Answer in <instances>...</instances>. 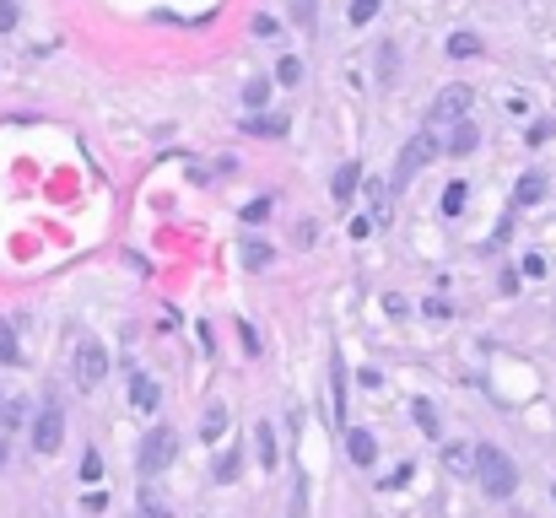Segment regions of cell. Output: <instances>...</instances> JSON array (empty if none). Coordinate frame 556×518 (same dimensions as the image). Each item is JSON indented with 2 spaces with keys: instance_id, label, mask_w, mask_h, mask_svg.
Returning <instances> with one entry per match:
<instances>
[{
  "instance_id": "cell-1",
  "label": "cell",
  "mask_w": 556,
  "mask_h": 518,
  "mask_svg": "<svg viewBox=\"0 0 556 518\" xmlns=\"http://www.w3.org/2000/svg\"><path fill=\"white\" fill-rule=\"evenodd\" d=\"M476 470H481V486H487V497H514V486H519V465H514L503 449L481 443V449H476Z\"/></svg>"
},
{
  "instance_id": "cell-2",
  "label": "cell",
  "mask_w": 556,
  "mask_h": 518,
  "mask_svg": "<svg viewBox=\"0 0 556 518\" xmlns=\"http://www.w3.org/2000/svg\"><path fill=\"white\" fill-rule=\"evenodd\" d=\"M433 157H438V135H433V130L411 135V141H406V151H400V162H395V178H389V184H395V189H406V184H411Z\"/></svg>"
},
{
  "instance_id": "cell-3",
  "label": "cell",
  "mask_w": 556,
  "mask_h": 518,
  "mask_svg": "<svg viewBox=\"0 0 556 518\" xmlns=\"http://www.w3.org/2000/svg\"><path fill=\"white\" fill-rule=\"evenodd\" d=\"M173 454H178V432L173 427H151L146 438H141V476H162L168 465H173Z\"/></svg>"
},
{
  "instance_id": "cell-4",
  "label": "cell",
  "mask_w": 556,
  "mask_h": 518,
  "mask_svg": "<svg viewBox=\"0 0 556 518\" xmlns=\"http://www.w3.org/2000/svg\"><path fill=\"white\" fill-rule=\"evenodd\" d=\"M70 378H76V389H97V384L108 378V351H103L97 341H81V346H76V362H70Z\"/></svg>"
},
{
  "instance_id": "cell-5",
  "label": "cell",
  "mask_w": 556,
  "mask_h": 518,
  "mask_svg": "<svg viewBox=\"0 0 556 518\" xmlns=\"http://www.w3.org/2000/svg\"><path fill=\"white\" fill-rule=\"evenodd\" d=\"M59 443H65V416H59V405H43L32 416V449L38 454H59Z\"/></svg>"
},
{
  "instance_id": "cell-6",
  "label": "cell",
  "mask_w": 556,
  "mask_h": 518,
  "mask_svg": "<svg viewBox=\"0 0 556 518\" xmlns=\"http://www.w3.org/2000/svg\"><path fill=\"white\" fill-rule=\"evenodd\" d=\"M465 108H470V86H443L427 119L433 124H465Z\"/></svg>"
},
{
  "instance_id": "cell-7",
  "label": "cell",
  "mask_w": 556,
  "mask_h": 518,
  "mask_svg": "<svg viewBox=\"0 0 556 518\" xmlns=\"http://www.w3.org/2000/svg\"><path fill=\"white\" fill-rule=\"evenodd\" d=\"M346 454H351V465H373V459H378L373 432H346Z\"/></svg>"
},
{
  "instance_id": "cell-8",
  "label": "cell",
  "mask_w": 556,
  "mask_h": 518,
  "mask_svg": "<svg viewBox=\"0 0 556 518\" xmlns=\"http://www.w3.org/2000/svg\"><path fill=\"white\" fill-rule=\"evenodd\" d=\"M243 130H249V135H270V141H276V135H287V119H281V114H249V119H243Z\"/></svg>"
},
{
  "instance_id": "cell-9",
  "label": "cell",
  "mask_w": 556,
  "mask_h": 518,
  "mask_svg": "<svg viewBox=\"0 0 556 518\" xmlns=\"http://www.w3.org/2000/svg\"><path fill=\"white\" fill-rule=\"evenodd\" d=\"M362 184V168L357 162H341L335 168V178H330V189H335V200H351V189Z\"/></svg>"
},
{
  "instance_id": "cell-10",
  "label": "cell",
  "mask_w": 556,
  "mask_h": 518,
  "mask_svg": "<svg viewBox=\"0 0 556 518\" xmlns=\"http://www.w3.org/2000/svg\"><path fill=\"white\" fill-rule=\"evenodd\" d=\"M535 200H546V173H524L514 189V205H535Z\"/></svg>"
},
{
  "instance_id": "cell-11",
  "label": "cell",
  "mask_w": 556,
  "mask_h": 518,
  "mask_svg": "<svg viewBox=\"0 0 556 518\" xmlns=\"http://www.w3.org/2000/svg\"><path fill=\"white\" fill-rule=\"evenodd\" d=\"M157 400H162L157 384H151L146 373H135V384H130V405H135V411H157Z\"/></svg>"
},
{
  "instance_id": "cell-12",
  "label": "cell",
  "mask_w": 556,
  "mask_h": 518,
  "mask_svg": "<svg viewBox=\"0 0 556 518\" xmlns=\"http://www.w3.org/2000/svg\"><path fill=\"white\" fill-rule=\"evenodd\" d=\"M476 141H481V130L465 119V124H454V135H449V151H454V157H470V151H476Z\"/></svg>"
},
{
  "instance_id": "cell-13",
  "label": "cell",
  "mask_w": 556,
  "mask_h": 518,
  "mask_svg": "<svg viewBox=\"0 0 556 518\" xmlns=\"http://www.w3.org/2000/svg\"><path fill=\"white\" fill-rule=\"evenodd\" d=\"M411 416H416V427H422L427 438H443V422H438V405H433V400H416Z\"/></svg>"
},
{
  "instance_id": "cell-14",
  "label": "cell",
  "mask_w": 556,
  "mask_h": 518,
  "mask_svg": "<svg viewBox=\"0 0 556 518\" xmlns=\"http://www.w3.org/2000/svg\"><path fill=\"white\" fill-rule=\"evenodd\" d=\"M449 54H454V59H470V54H481V38H476V32H454V38H449Z\"/></svg>"
},
{
  "instance_id": "cell-15",
  "label": "cell",
  "mask_w": 556,
  "mask_h": 518,
  "mask_svg": "<svg viewBox=\"0 0 556 518\" xmlns=\"http://www.w3.org/2000/svg\"><path fill=\"white\" fill-rule=\"evenodd\" d=\"M254 443H260V459H265V470H270V465H276V432H270V422H260Z\"/></svg>"
},
{
  "instance_id": "cell-16",
  "label": "cell",
  "mask_w": 556,
  "mask_h": 518,
  "mask_svg": "<svg viewBox=\"0 0 556 518\" xmlns=\"http://www.w3.org/2000/svg\"><path fill=\"white\" fill-rule=\"evenodd\" d=\"M238 470H243V454H238V449H227V454L216 459V481H238Z\"/></svg>"
},
{
  "instance_id": "cell-17",
  "label": "cell",
  "mask_w": 556,
  "mask_h": 518,
  "mask_svg": "<svg viewBox=\"0 0 556 518\" xmlns=\"http://www.w3.org/2000/svg\"><path fill=\"white\" fill-rule=\"evenodd\" d=\"M465 195H470L465 184H449V189H443V216H460V211H465Z\"/></svg>"
},
{
  "instance_id": "cell-18",
  "label": "cell",
  "mask_w": 556,
  "mask_h": 518,
  "mask_svg": "<svg viewBox=\"0 0 556 518\" xmlns=\"http://www.w3.org/2000/svg\"><path fill=\"white\" fill-rule=\"evenodd\" d=\"M270 211H276V200H270V195H254V200L243 205V222H265Z\"/></svg>"
},
{
  "instance_id": "cell-19",
  "label": "cell",
  "mask_w": 556,
  "mask_h": 518,
  "mask_svg": "<svg viewBox=\"0 0 556 518\" xmlns=\"http://www.w3.org/2000/svg\"><path fill=\"white\" fill-rule=\"evenodd\" d=\"M265 259H270V249H265L260 238H249V243H243V265H249V270H265Z\"/></svg>"
},
{
  "instance_id": "cell-20",
  "label": "cell",
  "mask_w": 556,
  "mask_h": 518,
  "mask_svg": "<svg viewBox=\"0 0 556 518\" xmlns=\"http://www.w3.org/2000/svg\"><path fill=\"white\" fill-rule=\"evenodd\" d=\"M443 459H449V470H454V476H465V470H470V459H476V454H470V449H465V443H454V449H449V454H443Z\"/></svg>"
},
{
  "instance_id": "cell-21",
  "label": "cell",
  "mask_w": 556,
  "mask_h": 518,
  "mask_svg": "<svg viewBox=\"0 0 556 518\" xmlns=\"http://www.w3.org/2000/svg\"><path fill=\"white\" fill-rule=\"evenodd\" d=\"M378 5H384V0H351V27L373 22V16H378Z\"/></svg>"
},
{
  "instance_id": "cell-22",
  "label": "cell",
  "mask_w": 556,
  "mask_h": 518,
  "mask_svg": "<svg viewBox=\"0 0 556 518\" xmlns=\"http://www.w3.org/2000/svg\"><path fill=\"white\" fill-rule=\"evenodd\" d=\"M276 81H281V86H292V81H303V65H297V59L287 54V59L276 65Z\"/></svg>"
},
{
  "instance_id": "cell-23",
  "label": "cell",
  "mask_w": 556,
  "mask_h": 518,
  "mask_svg": "<svg viewBox=\"0 0 556 518\" xmlns=\"http://www.w3.org/2000/svg\"><path fill=\"white\" fill-rule=\"evenodd\" d=\"M265 97H270V81H249V86H243V103H249V108H260Z\"/></svg>"
},
{
  "instance_id": "cell-24",
  "label": "cell",
  "mask_w": 556,
  "mask_h": 518,
  "mask_svg": "<svg viewBox=\"0 0 556 518\" xmlns=\"http://www.w3.org/2000/svg\"><path fill=\"white\" fill-rule=\"evenodd\" d=\"M81 476H87V481H97V476H103V459H97V449H87V459H81Z\"/></svg>"
},
{
  "instance_id": "cell-25",
  "label": "cell",
  "mask_w": 556,
  "mask_h": 518,
  "mask_svg": "<svg viewBox=\"0 0 556 518\" xmlns=\"http://www.w3.org/2000/svg\"><path fill=\"white\" fill-rule=\"evenodd\" d=\"M0 362H16V335L0 324Z\"/></svg>"
},
{
  "instance_id": "cell-26",
  "label": "cell",
  "mask_w": 556,
  "mask_h": 518,
  "mask_svg": "<svg viewBox=\"0 0 556 518\" xmlns=\"http://www.w3.org/2000/svg\"><path fill=\"white\" fill-rule=\"evenodd\" d=\"M238 335H243V351L254 357V351H260V335H254V324H238Z\"/></svg>"
},
{
  "instance_id": "cell-27",
  "label": "cell",
  "mask_w": 556,
  "mask_h": 518,
  "mask_svg": "<svg viewBox=\"0 0 556 518\" xmlns=\"http://www.w3.org/2000/svg\"><path fill=\"white\" fill-rule=\"evenodd\" d=\"M11 22H16V0H0V32H11Z\"/></svg>"
},
{
  "instance_id": "cell-28",
  "label": "cell",
  "mask_w": 556,
  "mask_h": 518,
  "mask_svg": "<svg viewBox=\"0 0 556 518\" xmlns=\"http://www.w3.org/2000/svg\"><path fill=\"white\" fill-rule=\"evenodd\" d=\"M524 276H546V259H541V254H524Z\"/></svg>"
},
{
  "instance_id": "cell-29",
  "label": "cell",
  "mask_w": 556,
  "mask_h": 518,
  "mask_svg": "<svg viewBox=\"0 0 556 518\" xmlns=\"http://www.w3.org/2000/svg\"><path fill=\"white\" fill-rule=\"evenodd\" d=\"M0 465H5V449H0Z\"/></svg>"
},
{
  "instance_id": "cell-30",
  "label": "cell",
  "mask_w": 556,
  "mask_h": 518,
  "mask_svg": "<svg viewBox=\"0 0 556 518\" xmlns=\"http://www.w3.org/2000/svg\"><path fill=\"white\" fill-rule=\"evenodd\" d=\"M551 497H556V486H551Z\"/></svg>"
}]
</instances>
